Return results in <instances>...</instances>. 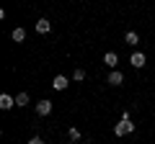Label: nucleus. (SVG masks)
Instances as JSON below:
<instances>
[{"instance_id":"1","label":"nucleus","mask_w":155,"mask_h":144,"mask_svg":"<svg viewBox=\"0 0 155 144\" xmlns=\"http://www.w3.org/2000/svg\"><path fill=\"white\" fill-rule=\"evenodd\" d=\"M134 131V124L129 121V118H122L119 124H114V134L116 136H124V134H132Z\"/></svg>"},{"instance_id":"2","label":"nucleus","mask_w":155,"mask_h":144,"mask_svg":"<svg viewBox=\"0 0 155 144\" xmlns=\"http://www.w3.org/2000/svg\"><path fill=\"white\" fill-rule=\"evenodd\" d=\"M129 64L137 67V70H142V67L147 64V57H145L142 52H132V57H129Z\"/></svg>"},{"instance_id":"3","label":"nucleus","mask_w":155,"mask_h":144,"mask_svg":"<svg viewBox=\"0 0 155 144\" xmlns=\"http://www.w3.org/2000/svg\"><path fill=\"white\" fill-rule=\"evenodd\" d=\"M106 83L114 85V88H119V85L124 83V75H122L119 70H111V72H109V77H106Z\"/></svg>"},{"instance_id":"4","label":"nucleus","mask_w":155,"mask_h":144,"mask_svg":"<svg viewBox=\"0 0 155 144\" xmlns=\"http://www.w3.org/2000/svg\"><path fill=\"white\" fill-rule=\"evenodd\" d=\"M52 113V100H39L36 103V116H49Z\"/></svg>"},{"instance_id":"5","label":"nucleus","mask_w":155,"mask_h":144,"mask_svg":"<svg viewBox=\"0 0 155 144\" xmlns=\"http://www.w3.org/2000/svg\"><path fill=\"white\" fill-rule=\"evenodd\" d=\"M104 64L109 67V70H116V67H119V57H116L114 52H106L104 54Z\"/></svg>"},{"instance_id":"6","label":"nucleus","mask_w":155,"mask_h":144,"mask_svg":"<svg viewBox=\"0 0 155 144\" xmlns=\"http://www.w3.org/2000/svg\"><path fill=\"white\" fill-rule=\"evenodd\" d=\"M13 105H16V98H13V95H8V93L0 95V108H3V111H11Z\"/></svg>"},{"instance_id":"7","label":"nucleus","mask_w":155,"mask_h":144,"mask_svg":"<svg viewBox=\"0 0 155 144\" xmlns=\"http://www.w3.org/2000/svg\"><path fill=\"white\" fill-rule=\"evenodd\" d=\"M67 85H70V80H67L65 75H57V77L52 80V88H54V90H65Z\"/></svg>"},{"instance_id":"8","label":"nucleus","mask_w":155,"mask_h":144,"mask_svg":"<svg viewBox=\"0 0 155 144\" xmlns=\"http://www.w3.org/2000/svg\"><path fill=\"white\" fill-rule=\"evenodd\" d=\"M11 39L16 41V44H23V41H26V28H13V33H11Z\"/></svg>"},{"instance_id":"9","label":"nucleus","mask_w":155,"mask_h":144,"mask_svg":"<svg viewBox=\"0 0 155 144\" xmlns=\"http://www.w3.org/2000/svg\"><path fill=\"white\" fill-rule=\"evenodd\" d=\"M49 31H52V23L47 18H39L36 21V33H49Z\"/></svg>"},{"instance_id":"10","label":"nucleus","mask_w":155,"mask_h":144,"mask_svg":"<svg viewBox=\"0 0 155 144\" xmlns=\"http://www.w3.org/2000/svg\"><path fill=\"white\" fill-rule=\"evenodd\" d=\"M124 41H127L129 46H137V44H140V36H137V31H127V36H124Z\"/></svg>"},{"instance_id":"11","label":"nucleus","mask_w":155,"mask_h":144,"mask_svg":"<svg viewBox=\"0 0 155 144\" xmlns=\"http://www.w3.org/2000/svg\"><path fill=\"white\" fill-rule=\"evenodd\" d=\"M16 105H18V108L28 105V93H18V95H16Z\"/></svg>"},{"instance_id":"12","label":"nucleus","mask_w":155,"mask_h":144,"mask_svg":"<svg viewBox=\"0 0 155 144\" xmlns=\"http://www.w3.org/2000/svg\"><path fill=\"white\" fill-rule=\"evenodd\" d=\"M72 80H75V83H83V80H85V70L75 67V72H72Z\"/></svg>"},{"instance_id":"13","label":"nucleus","mask_w":155,"mask_h":144,"mask_svg":"<svg viewBox=\"0 0 155 144\" xmlns=\"http://www.w3.org/2000/svg\"><path fill=\"white\" fill-rule=\"evenodd\" d=\"M67 136H70L72 142H78V139H80V131H78V129H70V131H67Z\"/></svg>"},{"instance_id":"14","label":"nucleus","mask_w":155,"mask_h":144,"mask_svg":"<svg viewBox=\"0 0 155 144\" xmlns=\"http://www.w3.org/2000/svg\"><path fill=\"white\" fill-rule=\"evenodd\" d=\"M28 144H44V139H41V136H31V139H28Z\"/></svg>"}]
</instances>
